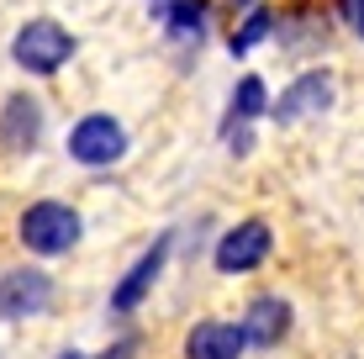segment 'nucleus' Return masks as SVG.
I'll return each mask as SVG.
<instances>
[{"label":"nucleus","mask_w":364,"mask_h":359,"mask_svg":"<svg viewBox=\"0 0 364 359\" xmlns=\"http://www.w3.org/2000/svg\"><path fill=\"white\" fill-rule=\"evenodd\" d=\"M21 243H27L32 254H69L74 243H80V212L74 206H64V201H37V206H27L21 212Z\"/></svg>","instance_id":"f257e3e1"},{"label":"nucleus","mask_w":364,"mask_h":359,"mask_svg":"<svg viewBox=\"0 0 364 359\" xmlns=\"http://www.w3.org/2000/svg\"><path fill=\"white\" fill-rule=\"evenodd\" d=\"M74 53V37L58 27V21H27L16 32V64L27 74H53L64 69V58Z\"/></svg>","instance_id":"f03ea898"},{"label":"nucleus","mask_w":364,"mask_h":359,"mask_svg":"<svg viewBox=\"0 0 364 359\" xmlns=\"http://www.w3.org/2000/svg\"><path fill=\"white\" fill-rule=\"evenodd\" d=\"M122 148H127V132H122V122H111V117H80L74 122V132H69V159H80V164H117L122 159Z\"/></svg>","instance_id":"7ed1b4c3"},{"label":"nucleus","mask_w":364,"mask_h":359,"mask_svg":"<svg viewBox=\"0 0 364 359\" xmlns=\"http://www.w3.org/2000/svg\"><path fill=\"white\" fill-rule=\"evenodd\" d=\"M269 243H274V232L264 227V222H237V227L222 232V243H217V269L222 275H248V269H259L269 259Z\"/></svg>","instance_id":"20e7f679"},{"label":"nucleus","mask_w":364,"mask_h":359,"mask_svg":"<svg viewBox=\"0 0 364 359\" xmlns=\"http://www.w3.org/2000/svg\"><path fill=\"white\" fill-rule=\"evenodd\" d=\"M48 301H53V280H48L43 269L21 264V269H6V275H0V317H6V323L37 317Z\"/></svg>","instance_id":"39448f33"},{"label":"nucleus","mask_w":364,"mask_h":359,"mask_svg":"<svg viewBox=\"0 0 364 359\" xmlns=\"http://www.w3.org/2000/svg\"><path fill=\"white\" fill-rule=\"evenodd\" d=\"M169 243H174L169 232H159V238H154V249H148V254L127 269V275H122V286L111 291V312H117V317H127V312H137V306L148 301V291H154L159 269H164V259H169Z\"/></svg>","instance_id":"423d86ee"},{"label":"nucleus","mask_w":364,"mask_h":359,"mask_svg":"<svg viewBox=\"0 0 364 359\" xmlns=\"http://www.w3.org/2000/svg\"><path fill=\"white\" fill-rule=\"evenodd\" d=\"M243 349H254L243 323H196L185 333V359H237Z\"/></svg>","instance_id":"0eeeda50"},{"label":"nucleus","mask_w":364,"mask_h":359,"mask_svg":"<svg viewBox=\"0 0 364 359\" xmlns=\"http://www.w3.org/2000/svg\"><path fill=\"white\" fill-rule=\"evenodd\" d=\"M243 333L254 349H274V343L291 333V301H280V296H254V306H248L243 317Z\"/></svg>","instance_id":"6e6552de"},{"label":"nucleus","mask_w":364,"mask_h":359,"mask_svg":"<svg viewBox=\"0 0 364 359\" xmlns=\"http://www.w3.org/2000/svg\"><path fill=\"white\" fill-rule=\"evenodd\" d=\"M328 106H333V80L328 74H301L291 90L269 106V117L274 122H296V117H306V111H328Z\"/></svg>","instance_id":"1a4fd4ad"},{"label":"nucleus","mask_w":364,"mask_h":359,"mask_svg":"<svg viewBox=\"0 0 364 359\" xmlns=\"http://www.w3.org/2000/svg\"><path fill=\"white\" fill-rule=\"evenodd\" d=\"M37 132H43V106L32 95H11L6 111H0V143L6 148H32Z\"/></svg>","instance_id":"9d476101"},{"label":"nucleus","mask_w":364,"mask_h":359,"mask_svg":"<svg viewBox=\"0 0 364 359\" xmlns=\"http://www.w3.org/2000/svg\"><path fill=\"white\" fill-rule=\"evenodd\" d=\"M159 16L169 21V32L180 37V43H200V37H206V11H200V0H159Z\"/></svg>","instance_id":"9b49d317"},{"label":"nucleus","mask_w":364,"mask_h":359,"mask_svg":"<svg viewBox=\"0 0 364 359\" xmlns=\"http://www.w3.org/2000/svg\"><path fill=\"white\" fill-rule=\"evenodd\" d=\"M269 27H274V16H269L264 6H254V16H248L243 27L232 32V53H248V48H254V43H259V37H264Z\"/></svg>","instance_id":"f8f14e48"},{"label":"nucleus","mask_w":364,"mask_h":359,"mask_svg":"<svg viewBox=\"0 0 364 359\" xmlns=\"http://www.w3.org/2000/svg\"><path fill=\"white\" fill-rule=\"evenodd\" d=\"M338 11H343V21L364 37V0H338Z\"/></svg>","instance_id":"ddd939ff"},{"label":"nucleus","mask_w":364,"mask_h":359,"mask_svg":"<svg viewBox=\"0 0 364 359\" xmlns=\"http://www.w3.org/2000/svg\"><path fill=\"white\" fill-rule=\"evenodd\" d=\"M132 349H137V343L127 338V343H117V349H106V354H100V359H132Z\"/></svg>","instance_id":"4468645a"},{"label":"nucleus","mask_w":364,"mask_h":359,"mask_svg":"<svg viewBox=\"0 0 364 359\" xmlns=\"http://www.w3.org/2000/svg\"><path fill=\"white\" fill-rule=\"evenodd\" d=\"M228 6H254V0H228Z\"/></svg>","instance_id":"2eb2a0df"}]
</instances>
